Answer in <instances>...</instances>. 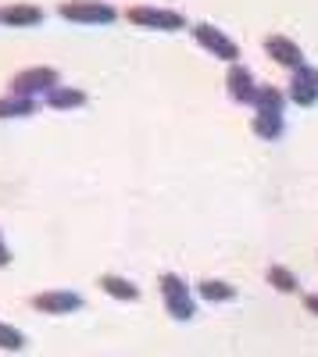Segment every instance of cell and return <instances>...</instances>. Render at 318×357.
I'll use <instances>...</instances> for the list:
<instances>
[{
    "label": "cell",
    "instance_id": "obj_7",
    "mask_svg": "<svg viewBox=\"0 0 318 357\" xmlns=\"http://www.w3.org/2000/svg\"><path fill=\"white\" fill-rule=\"evenodd\" d=\"M286 97L301 107H315L318 104V68L311 65H301L290 79V89H286Z\"/></svg>",
    "mask_w": 318,
    "mask_h": 357
},
{
    "label": "cell",
    "instance_id": "obj_4",
    "mask_svg": "<svg viewBox=\"0 0 318 357\" xmlns=\"http://www.w3.org/2000/svg\"><path fill=\"white\" fill-rule=\"evenodd\" d=\"M57 86V68H50V65H36V68H22V72H15L11 75V82H8V93H15V97H43L47 89H54Z\"/></svg>",
    "mask_w": 318,
    "mask_h": 357
},
{
    "label": "cell",
    "instance_id": "obj_5",
    "mask_svg": "<svg viewBox=\"0 0 318 357\" xmlns=\"http://www.w3.org/2000/svg\"><path fill=\"white\" fill-rule=\"evenodd\" d=\"M193 40L204 47L208 54H215L218 61H229V65H236V61H240V47H236V40H229L222 29H215L211 22H197V25H193Z\"/></svg>",
    "mask_w": 318,
    "mask_h": 357
},
{
    "label": "cell",
    "instance_id": "obj_2",
    "mask_svg": "<svg viewBox=\"0 0 318 357\" xmlns=\"http://www.w3.org/2000/svg\"><path fill=\"white\" fill-rule=\"evenodd\" d=\"M57 15L75 25H111L119 18V11L104 0H65V4H57Z\"/></svg>",
    "mask_w": 318,
    "mask_h": 357
},
{
    "label": "cell",
    "instance_id": "obj_17",
    "mask_svg": "<svg viewBox=\"0 0 318 357\" xmlns=\"http://www.w3.org/2000/svg\"><path fill=\"white\" fill-rule=\"evenodd\" d=\"M265 279H268L279 293H297V275L290 272V268H282V264H268Z\"/></svg>",
    "mask_w": 318,
    "mask_h": 357
},
{
    "label": "cell",
    "instance_id": "obj_10",
    "mask_svg": "<svg viewBox=\"0 0 318 357\" xmlns=\"http://www.w3.org/2000/svg\"><path fill=\"white\" fill-rule=\"evenodd\" d=\"M225 89H229V97H233L236 104H250L254 100V75L247 72V65H229V75H225Z\"/></svg>",
    "mask_w": 318,
    "mask_h": 357
},
{
    "label": "cell",
    "instance_id": "obj_13",
    "mask_svg": "<svg viewBox=\"0 0 318 357\" xmlns=\"http://www.w3.org/2000/svg\"><path fill=\"white\" fill-rule=\"evenodd\" d=\"M36 100L33 97H15V93H4L0 97V122H11V118H29L36 114Z\"/></svg>",
    "mask_w": 318,
    "mask_h": 357
},
{
    "label": "cell",
    "instance_id": "obj_16",
    "mask_svg": "<svg viewBox=\"0 0 318 357\" xmlns=\"http://www.w3.org/2000/svg\"><path fill=\"white\" fill-rule=\"evenodd\" d=\"M250 104H254L257 111H282V104H286V93H282L279 86H257Z\"/></svg>",
    "mask_w": 318,
    "mask_h": 357
},
{
    "label": "cell",
    "instance_id": "obj_18",
    "mask_svg": "<svg viewBox=\"0 0 318 357\" xmlns=\"http://www.w3.org/2000/svg\"><path fill=\"white\" fill-rule=\"evenodd\" d=\"M0 350H11V354L25 350V333L15 329L11 321H0Z\"/></svg>",
    "mask_w": 318,
    "mask_h": 357
},
{
    "label": "cell",
    "instance_id": "obj_19",
    "mask_svg": "<svg viewBox=\"0 0 318 357\" xmlns=\"http://www.w3.org/2000/svg\"><path fill=\"white\" fill-rule=\"evenodd\" d=\"M11 264V247L4 243V232H0V268H8Z\"/></svg>",
    "mask_w": 318,
    "mask_h": 357
},
{
    "label": "cell",
    "instance_id": "obj_8",
    "mask_svg": "<svg viewBox=\"0 0 318 357\" xmlns=\"http://www.w3.org/2000/svg\"><path fill=\"white\" fill-rule=\"evenodd\" d=\"M265 54L272 57L275 65H282V68H290V72H297L301 65H308L304 61V50L290 40V36H265Z\"/></svg>",
    "mask_w": 318,
    "mask_h": 357
},
{
    "label": "cell",
    "instance_id": "obj_11",
    "mask_svg": "<svg viewBox=\"0 0 318 357\" xmlns=\"http://www.w3.org/2000/svg\"><path fill=\"white\" fill-rule=\"evenodd\" d=\"M86 100H90V97H86L82 89H75V86H61V82L43 93V104L54 107V111H75V107H86Z\"/></svg>",
    "mask_w": 318,
    "mask_h": 357
},
{
    "label": "cell",
    "instance_id": "obj_20",
    "mask_svg": "<svg viewBox=\"0 0 318 357\" xmlns=\"http://www.w3.org/2000/svg\"><path fill=\"white\" fill-rule=\"evenodd\" d=\"M304 307H308L311 314H318V293H311V296H304Z\"/></svg>",
    "mask_w": 318,
    "mask_h": 357
},
{
    "label": "cell",
    "instance_id": "obj_15",
    "mask_svg": "<svg viewBox=\"0 0 318 357\" xmlns=\"http://www.w3.org/2000/svg\"><path fill=\"white\" fill-rule=\"evenodd\" d=\"M197 293L204 296V301H211V304H229V301H236V289L229 286V282H218V279L197 282Z\"/></svg>",
    "mask_w": 318,
    "mask_h": 357
},
{
    "label": "cell",
    "instance_id": "obj_3",
    "mask_svg": "<svg viewBox=\"0 0 318 357\" xmlns=\"http://www.w3.org/2000/svg\"><path fill=\"white\" fill-rule=\"evenodd\" d=\"M158 289H161V301H165L168 314L176 318V321H190V318L197 314V304H193V296H190V286H186L179 275L165 272V275L158 279Z\"/></svg>",
    "mask_w": 318,
    "mask_h": 357
},
{
    "label": "cell",
    "instance_id": "obj_1",
    "mask_svg": "<svg viewBox=\"0 0 318 357\" xmlns=\"http://www.w3.org/2000/svg\"><path fill=\"white\" fill-rule=\"evenodd\" d=\"M126 22L139 25V29H158V33H179L186 29V18L172 8H154V4H132L122 11Z\"/></svg>",
    "mask_w": 318,
    "mask_h": 357
},
{
    "label": "cell",
    "instance_id": "obj_9",
    "mask_svg": "<svg viewBox=\"0 0 318 357\" xmlns=\"http://www.w3.org/2000/svg\"><path fill=\"white\" fill-rule=\"evenodd\" d=\"M43 18H47V11L40 4H25V0L0 8V25H11V29H36V25H43Z\"/></svg>",
    "mask_w": 318,
    "mask_h": 357
},
{
    "label": "cell",
    "instance_id": "obj_6",
    "mask_svg": "<svg viewBox=\"0 0 318 357\" xmlns=\"http://www.w3.org/2000/svg\"><path fill=\"white\" fill-rule=\"evenodd\" d=\"M29 304L40 314H72L82 307V296L75 289H43V293H33Z\"/></svg>",
    "mask_w": 318,
    "mask_h": 357
},
{
    "label": "cell",
    "instance_id": "obj_14",
    "mask_svg": "<svg viewBox=\"0 0 318 357\" xmlns=\"http://www.w3.org/2000/svg\"><path fill=\"white\" fill-rule=\"evenodd\" d=\"M250 129H254V136H262V139H279L282 136V111H257Z\"/></svg>",
    "mask_w": 318,
    "mask_h": 357
},
{
    "label": "cell",
    "instance_id": "obj_12",
    "mask_svg": "<svg viewBox=\"0 0 318 357\" xmlns=\"http://www.w3.org/2000/svg\"><path fill=\"white\" fill-rule=\"evenodd\" d=\"M97 286H100L107 296H114V301H122V304H136V301H139V286L129 282V279H122V275H100Z\"/></svg>",
    "mask_w": 318,
    "mask_h": 357
}]
</instances>
